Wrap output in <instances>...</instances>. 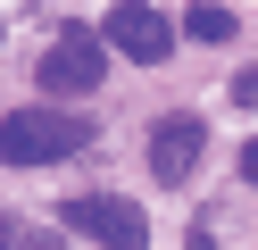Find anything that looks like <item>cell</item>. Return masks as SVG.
Segmentation results:
<instances>
[{"label": "cell", "mask_w": 258, "mask_h": 250, "mask_svg": "<svg viewBox=\"0 0 258 250\" xmlns=\"http://www.w3.org/2000/svg\"><path fill=\"white\" fill-rule=\"evenodd\" d=\"M200 150H208V125H200V117H158V125H150V175L158 183H191Z\"/></svg>", "instance_id": "4"}, {"label": "cell", "mask_w": 258, "mask_h": 250, "mask_svg": "<svg viewBox=\"0 0 258 250\" xmlns=\"http://www.w3.org/2000/svg\"><path fill=\"white\" fill-rule=\"evenodd\" d=\"M0 250H17V217H0Z\"/></svg>", "instance_id": "8"}, {"label": "cell", "mask_w": 258, "mask_h": 250, "mask_svg": "<svg viewBox=\"0 0 258 250\" xmlns=\"http://www.w3.org/2000/svg\"><path fill=\"white\" fill-rule=\"evenodd\" d=\"M84 142H92V125L67 109H9L0 117V167H58Z\"/></svg>", "instance_id": "1"}, {"label": "cell", "mask_w": 258, "mask_h": 250, "mask_svg": "<svg viewBox=\"0 0 258 250\" xmlns=\"http://www.w3.org/2000/svg\"><path fill=\"white\" fill-rule=\"evenodd\" d=\"M233 33H241L233 9H208V0H200V9H183V42H233Z\"/></svg>", "instance_id": "6"}, {"label": "cell", "mask_w": 258, "mask_h": 250, "mask_svg": "<svg viewBox=\"0 0 258 250\" xmlns=\"http://www.w3.org/2000/svg\"><path fill=\"white\" fill-rule=\"evenodd\" d=\"M108 50H125V59H142V67H158L175 50V25L158 9H142V0H125V9H108Z\"/></svg>", "instance_id": "5"}, {"label": "cell", "mask_w": 258, "mask_h": 250, "mask_svg": "<svg viewBox=\"0 0 258 250\" xmlns=\"http://www.w3.org/2000/svg\"><path fill=\"white\" fill-rule=\"evenodd\" d=\"M34 83H42L50 100H84V92H100V83H108V50L92 42V33H58V42L42 50Z\"/></svg>", "instance_id": "3"}, {"label": "cell", "mask_w": 258, "mask_h": 250, "mask_svg": "<svg viewBox=\"0 0 258 250\" xmlns=\"http://www.w3.org/2000/svg\"><path fill=\"white\" fill-rule=\"evenodd\" d=\"M17 250H58V242H50V233H17Z\"/></svg>", "instance_id": "7"}, {"label": "cell", "mask_w": 258, "mask_h": 250, "mask_svg": "<svg viewBox=\"0 0 258 250\" xmlns=\"http://www.w3.org/2000/svg\"><path fill=\"white\" fill-rule=\"evenodd\" d=\"M58 225H67V233H92L100 250H150V217H142L134 200H117V192H84V200H67V209H58Z\"/></svg>", "instance_id": "2"}]
</instances>
